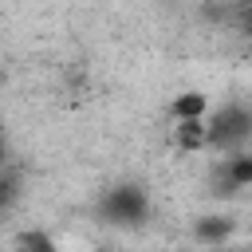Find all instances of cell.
I'll list each match as a JSON object with an SVG mask.
<instances>
[{"label":"cell","instance_id":"obj_3","mask_svg":"<svg viewBox=\"0 0 252 252\" xmlns=\"http://www.w3.org/2000/svg\"><path fill=\"white\" fill-rule=\"evenodd\" d=\"M217 181H224V193L248 189V185H252V150L217 158Z\"/></svg>","mask_w":252,"mask_h":252},{"label":"cell","instance_id":"obj_2","mask_svg":"<svg viewBox=\"0 0 252 252\" xmlns=\"http://www.w3.org/2000/svg\"><path fill=\"white\" fill-rule=\"evenodd\" d=\"M205 130H209L205 150H213L220 158L244 154V150H252V106L240 98H228V102L213 106V114L205 118Z\"/></svg>","mask_w":252,"mask_h":252},{"label":"cell","instance_id":"obj_1","mask_svg":"<svg viewBox=\"0 0 252 252\" xmlns=\"http://www.w3.org/2000/svg\"><path fill=\"white\" fill-rule=\"evenodd\" d=\"M94 213L110 228H142L150 220V213H154V193H150L146 181L126 177V181H114V185H106L98 193Z\"/></svg>","mask_w":252,"mask_h":252},{"label":"cell","instance_id":"obj_6","mask_svg":"<svg viewBox=\"0 0 252 252\" xmlns=\"http://www.w3.org/2000/svg\"><path fill=\"white\" fill-rule=\"evenodd\" d=\"M228 232H232V220H228V217H201V220H197V236H201L205 244H224Z\"/></svg>","mask_w":252,"mask_h":252},{"label":"cell","instance_id":"obj_7","mask_svg":"<svg viewBox=\"0 0 252 252\" xmlns=\"http://www.w3.org/2000/svg\"><path fill=\"white\" fill-rule=\"evenodd\" d=\"M244 28H248V35H252V8H248V16H244Z\"/></svg>","mask_w":252,"mask_h":252},{"label":"cell","instance_id":"obj_4","mask_svg":"<svg viewBox=\"0 0 252 252\" xmlns=\"http://www.w3.org/2000/svg\"><path fill=\"white\" fill-rule=\"evenodd\" d=\"M209 114H213V102H209L205 91H181V94H173V102H169L173 126H177V122H205Z\"/></svg>","mask_w":252,"mask_h":252},{"label":"cell","instance_id":"obj_5","mask_svg":"<svg viewBox=\"0 0 252 252\" xmlns=\"http://www.w3.org/2000/svg\"><path fill=\"white\" fill-rule=\"evenodd\" d=\"M16 252H63V244L55 240V232L32 224V228H20V236H16Z\"/></svg>","mask_w":252,"mask_h":252}]
</instances>
